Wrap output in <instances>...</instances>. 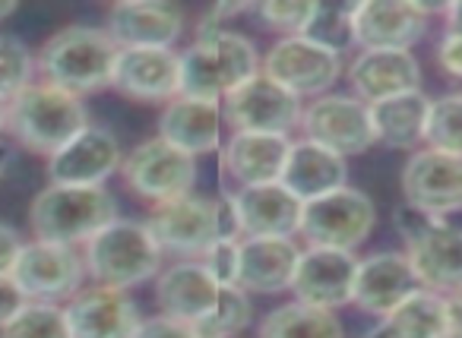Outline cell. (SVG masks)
Instances as JSON below:
<instances>
[{"label": "cell", "mask_w": 462, "mask_h": 338, "mask_svg": "<svg viewBox=\"0 0 462 338\" xmlns=\"http://www.w3.org/2000/svg\"><path fill=\"white\" fill-rule=\"evenodd\" d=\"M29 304V297L23 294V288L16 285L14 275H0V329L7 323H14L16 313Z\"/></svg>", "instance_id": "ab89813d"}, {"label": "cell", "mask_w": 462, "mask_h": 338, "mask_svg": "<svg viewBox=\"0 0 462 338\" xmlns=\"http://www.w3.org/2000/svg\"><path fill=\"white\" fill-rule=\"evenodd\" d=\"M228 121L245 133H276L285 136L301 121V98L270 79L263 70L247 79L241 89L225 98Z\"/></svg>", "instance_id": "4fadbf2b"}, {"label": "cell", "mask_w": 462, "mask_h": 338, "mask_svg": "<svg viewBox=\"0 0 462 338\" xmlns=\"http://www.w3.org/2000/svg\"><path fill=\"white\" fill-rule=\"evenodd\" d=\"M352 29L365 51H409L428 29V14L409 0H365L352 4Z\"/></svg>", "instance_id": "5bb4252c"}, {"label": "cell", "mask_w": 462, "mask_h": 338, "mask_svg": "<svg viewBox=\"0 0 462 338\" xmlns=\"http://www.w3.org/2000/svg\"><path fill=\"white\" fill-rule=\"evenodd\" d=\"M304 39H310L314 45L327 48L333 54H342L355 45V29H352V7H327L317 4L314 16H310Z\"/></svg>", "instance_id": "e575fe53"}, {"label": "cell", "mask_w": 462, "mask_h": 338, "mask_svg": "<svg viewBox=\"0 0 462 338\" xmlns=\"http://www.w3.org/2000/svg\"><path fill=\"white\" fill-rule=\"evenodd\" d=\"M402 196L409 206L430 215L462 212V159L424 149L402 168Z\"/></svg>", "instance_id": "9a60e30c"}, {"label": "cell", "mask_w": 462, "mask_h": 338, "mask_svg": "<svg viewBox=\"0 0 462 338\" xmlns=\"http://www.w3.org/2000/svg\"><path fill=\"white\" fill-rule=\"evenodd\" d=\"M23 253V241L7 222H0V275H14V266Z\"/></svg>", "instance_id": "b9f144b4"}, {"label": "cell", "mask_w": 462, "mask_h": 338, "mask_svg": "<svg viewBox=\"0 0 462 338\" xmlns=\"http://www.w3.org/2000/svg\"><path fill=\"white\" fill-rule=\"evenodd\" d=\"M218 105L178 96L159 117V136L187 155H203L218 146Z\"/></svg>", "instance_id": "83f0119b"}, {"label": "cell", "mask_w": 462, "mask_h": 338, "mask_svg": "<svg viewBox=\"0 0 462 338\" xmlns=\"http://www.w3.org/2000/svg\"><path fill=\"white\" fill-rule=\"evenodd\" d=\"M16 14V4L14 0H0V20H7V16Z\"/></svg>", "instance_id": "c3c4849f"}, {"label": "cell", "mask_w": 462, "mask_h": 338, "mask_svg": "<svg viewBox=\"0 0 462 338\" xmlns=\"http://www.w3.org/2000/svg\"><path fill=\"white\" fill-rule=\"evenodd\" d=\"M365 338H399V335H396V332H393V325L383 319V323H380V325H374V329L367 332Z\"/></svg>", "instance_id": "bcb514c9"}, {"label": "cell", "mask_w": 462, "mask_h": 338, "mask_svg": "<svg viewBox=\"0 0 462 338\" xmlns=\"http://www.w3.org/2000/svg\"><path fill=\"white\" fill-rule=\"evenodd\" d=\"M418 288L411 262L405 253H374L358 262L352 288V304L374 316H390Z\"/></svg>", "instance_id": "44dd1931"}, {"label": "cell", "mask_w": 462, "mask_h": 338, "mask_svg": "<svg viewBox=\"0 0 462 338\" xmlns=\"http://www.w3.org/2000/svg\"><path fill=\"white\" fill-rule=\"evenodd\" d=\"M263 73L298 98L323 96L339 79L342 60L339 54L314 45L304 35H291V39H282L270 48L263 60Z\"/></svg>", "instance_id": "7c38bea8"}, {"label": "cell", "mask_w": 462, "mask_h": 338, "mask_svg": "<svg viewBox=\"0 0 462 338\" xmlns=\"http://www.w3.org/2000/svg\"><path fill=\"white\" fill-rule=\"evenodd\" d=\"M216 234H218V241H238V237L245 234L235 196L216 199Z\"/></svg>", "instance_id": "60d3db41"}, {"label": "cell", "mask_w": 462, "mask_h": 338, "mask_svg": "<svg viewBox=\"0 0 462 338\" xmlns=\"http://www.w3.org/2000/svg\"><path fill=\"white\" fill-rule=\"evenodd\" d=\"M348 77L358 92V102L377 105L415 92L421 83V67L411 51H361L358 60L348 67Z\"/></svg>", "instance_id": "d4e9b609"}, {"label": "cell", "mask_w": 462, "mask_h": 338, "mask_svg": "<svg viewBox=\"0 0 462 338\" xmlns=\"http://www.w3.org/2000/svg\"><path fill=\"white\" fill-rule=\"evenodd\" d=\"M447 323L449 338H462V291L447 294Z\"/></svg>", "instance_id": "ee69618b"}, {"label": "cell", "mask_w": 462, "mask_h": 338, "mask_svg": "<svg viewBox=\"0 0 462 338\" xmlns=\"http://www.w3.org/2000/svg\"><path fill=\"white\" fill-rule=\"evenodd\" d=\"M314 7V0H270V4H260L254 10L266 26L279 29V32H285V39H291V35H304Z\"/></svg>", "instance_id": "8d00e7d4"}, {"label": "cell", "mask_w": 462, "mask_h": 338, "mask_svg": "<svg viewBox=\"0 0 462 338\" xmlns=\"http://www.w3.org/2000/svg\"><path fill=\"white\" fill-rule=\"evenodd\" d=\"M0 338H70L67 313L58 304H32L29 300L14 323L0 329Z\"/></svg>", "instance_id": "836d02e7"}, {"label": "cell", "mask_w": 462, "mask_h": 338, "mask_svg": "<svg viewBox=\"0 0 462 338\" xmlns=\"http://www.w3.org/2000/svg\"><path fill=\"white\" fill-rule=\"evenodd\" d=\"M218 294H222V285L212 279L203 262L193 260L174 262L155 281V300H159L162 313L187 325H197L199 319L209 316Z\"/></svg>", "instance_id": "7402d4cb"}, {"label": "cell", "mask_w": 462, "mask_h": 338, "mask_svg": "<svg viewBox=\"0 0 462 338\" xmlns=\"http://www.w3.org/2000/svg\"><path fill=\"white\" fill-rule=\"evenodd\" d=\"M291 152L289 136L276 133H245L235 130L228 142H225V168L241 187H257V184H276L282 178L285 159Z\"/></svg>", "instance_id": "4316f807"}, {"label": "cell", "mask_w": 462, "mask_h": 338, "mask_svg": "<svg viewBox=\"0 0 462 338\" xmlns=\"http://www.w3.org/2000/svg\"><path fill=\"white\" fill-rule=\"evenodd\" d=\"M203 266L222 288L238 285V269H241V241H216L206 250Z\"/></svg>", "instance_id": "74e56055"}, {"label": "cell", "mask_w": 462, "mask_h": 338, "mask_svg": "<svg viewBox=\"0 0 462 338\" xmlns=\"http://www.w3.org/2000/svg\"><path fill=\"white\" fill-rule=\"evenodd\" d=\"M437 58H440V67L449 73L453 79H462V35H449L440 41V51H437Z\"/></svg>", "instance_id": "7bdbcfd3"}, {"label": "cell", "mask_w": 462, "mask_h": 338, "mask_svg": "<svg viewBox=\"0 0 462 338\" xmlns=\"http://www.w3.org/2000/svg\"><path fill=\"white\" fill-rule=\"evenodd\" d=\"M424 142L434 152L459 155L462 159V92L430 102Z\"/></svg>", "instance_id": "d6a6232c"}, {"label": "cell", "mask_w": 462, "mask_h": 338, "mask_svg": "<svg viewBox=\"0 0 462 338\" xmlns=\"http://www.w3.org/2000/svg\"><path fill=\"white\" fill-rule=\"evenodd\" d=\"M86 127L89 123L79 96H70L51 83H32L7 102V130L32 152H60Z\"/></svg>", "instance_id": "3957f363"}, {"label": "cell", "mask_w": 462, "mask_h": 338, "mask_svg": "<svg viewBox=\"0 0 462 338\" xmlns=\"http://www.w3.org/2000/svg\"><path fill=\"white\" fill-rule=\"evenodd\" d=\"M355 272H358V260L348 250L310 247L298 260L291 291L298 304L336 310L342 304H352Z\"/></svg>", "instance_id": "e0dca14e"}, {"label": "cell", "mask_w": 462, "mask_h": 338, "mask_svg": "<svg viewBox=\"0 0 462 338\" xmlns=\"http://www.w3.org/2000/svg\"><path fill=\"white\" fill-rule=\"evenodd\" d=\"M304 140L329 149L336 155H361L377 142L371 121V105L348 96H320L301 111Z\"/></svg>", "instance_id": "9c48e42d"}, {"label": "cell", "mask_w": 462, "mask_h": 338, "mask_svg": "<svg viewBox=\"0 0 462 338\" xmlns=\"http://www.w3.org/2000/svg\"><path fill=\"white\" fill-rule=\"evenodd\" d=\"M430 98L421 89L371 105L374 136L386 149H415L424 140Z\"/></svg>", "instance_id": "f1b7e54d"}, {"label": "cell", "mask_w": 462, "mask_h": 338, "mask_svg": "<svg viewBox=\"0 0 462 338\" xmlns=\"http://www.w3.org/2000/svg\"><path fill=\"white\" fill-rule=\"evenodd\" d=\"M10 161H14V152H10L7 146H0V178H4V174H7Z\"/></svg>", "instance_id": "7dc6e473"}, {"label": "cell", "mask_w": 462, "mask_h": 338, "mask_svg": "<svg viewBox=\"0 0 462 338\" xmlns=\"http://www.w3.org/2000/svg\"><path fill=\"white\" fill-rule=\"evenodd\" d=\"M117 218V206L105 187H64L51 184L35 196L29 209V222L39 241L64 243H89L102 228Z\"/></svg>", "instance_id": "277c9868"}, {"label": "cell", "mask_w": 462, "mask_h": 338, "mask_svg": "<svg viewBox=\"0 0 462 338\" xmlns=\"http://www.w3.org/2000/svg\"><path fill=\"white\" fill-rule=\"evenodd\" d=\"M260 338H346V332L333 310H320V306L295 300L263 319Z\"/></svg>", "instance_id": "4dcf8cb0"}, {"label": "cell", "mask_w": 462, "mask_h": 338, "mask_svg": "<svg viewBox=\"0 0 462 338\" xmlns=\"http://www.w3.org/2000/svg\"><path fill=\"white\" fill-rule=\"evenodd\" d=\"M121 165V146L105 127H86L60 152L51 155L48 174L51 184L64 187H102Z\"/></svg>", "instance_id": "ffe728a7"}, {"label": "cell", "mask_w": 462, "mask_h": 338, "mask_svg": "<svg viewBox=\"0 0 462 338\" xmlns=\"http://www.w3.org/2000/svg\"><path fill=\"white\" fill-rule=\"evenodd\" d=\"M4 130H7V102L0 98V133H4Z\"/></svg>", "instance_id": "681fc988"}, {"label": "cell", "mask_w": 462, "mask_h": 338, "mask_svg": "<svg viewBox=\"0 0 462 338\" xmlns=\"http://www.w3.org/2000/svg\"><path fill=\"white\" fill-rule=\"evenodd\" d=\"M64 313L70 338H134L143 323L134 300L108 285L77 291Z\"/></svg>", "instance_id": "d6986e66"}, {"label": "cell", "mask_w": 462, "mask_h": 338, "mask_svg": "<svg viewBox=\"0 0 462 338\" xmlns=\"http://www.w3.org/2000/svg\"><path fill=\"white\" fill-rule=\"evenodd\" d=\"M111 86L134 102H174L180 96V54L171 48H121Z\"/></svg>", "instance_id": "2e32d148"}, {"label": "cell", "mask_w": 462, "mask_h": 338, "mask_svg": "<svg viewBox=\"0 0 462 338\" xmlns=\"http://www.w3.org/2000/svg\"><path fill=\"white\" fill-rule=\"evenodd\" d=\"M32 70L35 60L29 54V48L14 35H0V98L10 102L23 89L32 86Z\"/></svg>", "instance_id": "d590c367"}, {"label": "cell", "mask_w": 462, "mask_h": 338, "mask_svg": "<svg viewBox=\"0 0 462 338\" xmlns=\"http://www.w3.org/2000/svg\"><path fill=\"white\" fill-rule=\"evenodd\" d=\"M86 275V260L73 247L51 241L23 243L14 266V279L32 304H58L79 291Z\"/></svg>", "instance_id": "30bf717a"}, {"label": "cell", "mask_w": 462, "mask_h": 338, "mask_svg": "<svg viewBox=\"0 0 462 338\" xmlns=\"http://www.w3.org/2000/svg\"><path fill=\"white\" fill-rule=\"evenodd\" d=\"M301 250L291 237H247L241 241L238 288L257 294H279L291 288Z\"/></svg>", "instance_id": "cb8c5ba5"}, {"label": "cell", "mask_w": 462, "mask_h": 338, "mask_svg": "<svg viewBox=\"0 0 462 338\" xmlns=\"http://www.w3.org/2000/svg\"><path fill=\"white\" fill-rule=\"evenodd\" d=\"M374 224H377V209H374L371 196L352 190V187H339L327 196L304 203L301 234L308 237L310 247L348 250L352 253L358 243L367 241Z\"/></svg>", "instance_id": "52a82bcc"}, {"label": "cell", "mask_w": 462, "mask_h": 338, "mask_svg": "<svg viewBox=\"0 0 462 338\" xmlns=\"http://www.w3.org/2000/svg\"><path fill=\"white\" fill-rule=\"evenodd\" d=\"M260 73L257 48L238 32L197 39L180 54V96L218 105Z\"/></svg>", "instance_id": "7a4b0ae2"}, {"label": "cell", "mask_w": 462, "mask_h": 338, "mask_svg": "<svg viewBox=\"0 0 462 338\" xmlns=\"http://www.w3.org/2000/svg\"><path fill=\"white\" fill-rule=\"evenodd\" d=\"M149 234L162 247V253L174 256H206V250L218 241L216 234V199L178 196L159 203L146 222Z\"/></svg>", "instance_id": "8fae6325"}, {"label": "cell", "mask_w": 462, "mask_h": 338, "mask_svg": "<svg viewBox=\"0 0 462 338\" xmlns=\"http://www.w3.org/2000/svg\"><path fill=\"white\" fill-rule=\"evenodd\" d=\"M117 54L121 48L111 41L105 29L67 26L45 41L39 54V70L45 83L58 86L70 96H86V92L111 86Z\"/></svg>", "instance_id": "6da1fadb"}, {"label": "cell", "mask_w": 462, "mask_h": 338, "mask_svg": "<svg viewBox=\"0 0 462 338\" xmlns=\"http://www.w3.org/2000/svg\"><path fill=\"white\" fill-rule=\"evenodd\" d=\"M346 178H348V168L342 155L329 152V149L317 146L310 140H301V142H291V152L285 159L279 184L289 193H295L301 203H310V199H320L327 193L346 187Z\"/></svg>", "instance_id": "484cf974"}, {"label": "cell", "mask_w": 462, "mask_h": 338, "mask_svg": "<svg viewBox=\"0 0 462 338\" xmlns=\"http://www.w3.org/2000/svg\"><path fill=\"white\" fill-rule=\"evenodd\" d=\"M396 228L409 243V262L418 285L428 291H462V228L447 218L402 203L396 209Z\"/></svg>", "instance_id": "5b68a950"}, {"label": "cell", "mask_w": 462, "mask_h": 338, "mask_svg": "<svg viewBox=\"0 0 462 338\" xmlns=\"http://www.w3.org/2000/svg\"><path fill=\"white\" fill-rule=\"evenodd\" d=\"M86 272L98 285L127 291L162 269V247L143 222H115L86 243Z\"/></svg>", "instance_id": "8992f818"}, {"label": "cell", "mask_w": 462, "mask_h": 338, "mask_svg": "<svg viewBox=\"0 0 462 338\" xmlns=\"http://www.w3.org/2000/svg\"><path fill=\"white\" fill-rule=\"evenodd\" d=\"M235 206H238L241 228L247 237H291L295 231H301L304 203L279 180L241 187L235 193Z\"/></svg>", "instance_id": "603a6c76"}, {"label": "cell", "mask_w": 462, "mask_h": 338, "mask_svg": "<svg viewBox=\"0 0 462 338\" xmlns=\"http://www.w3.org/2000/svg\"><path fill=\"white\" fill-rule=\"evenodd\" d=\"M247 323H251V297H247V291H241L235 285V288H222L209 316L199 319L193 325V332L199 338H235L238 332L247 329Z\"/></svg>", "instance_id": "1f68e13d"}, {"label": "cell", "mask_w": 462, "mask_h": 338, "mask_svg": "<svg viewBox=\"0 0 462 338\" xmlns=\"http://www.w3.org/2000/svg\"><path fill=\"white\" fill-rule=\"evenodd\" d=\"M447 32L449 35H462V0L447 4Z\"/></svg>", "instance_id": "f6af8a7d"}, {"label": "cell", "mask_w": 462, "mask_h": 338, "mask_svg": "<svg viewBox=\"0 0 462 338\" xmlns=\"http://www.w3.org/2000/svg\"><path fill=\"white\" fill-rule=\"evenodd\" d=\"M105 32L117 48H171L184 32V10L168 0H121Z\"/></svg>", "instance_id": "ac0fdd59"}, {"label": "cell", "mask_w": 462, "mask_h": 338, "mask_svg": "<svg viewBox=\"0 0 462 338\" xmlns=\"http://www.w3.org/2000/svg\"><path fill=\"white\" fill-rule=\"evenodd\" d=\"M399 338H449L447 297L428 288H415L396 310L386 316Z\"/></svg>", "instance_id": "f546056e"}, {"label": "cell", "mask_w": 462, "mask_h": 338, "mask_svg": "<svg viewBox=\"0 0 462 338\" xmlns=\"http://www.w3.org/2000/svg\"><path fill=\"white\" fill-rule=\"evenodd\" d=\"M121 171L136 196L159 206L190 193L193 180H197V161H193V155L180 152L171 142L155 136V140L140 142L124 159Z\"/></svg>", "instance_id": "ba28073f"}, {"label": "cell", "mask_w": 462, "mask_h": 338, "mask_svg": "<svg viewBox=\"0 0 462 338\" xmlns=\"http://www.w3.org/2000/svg\"><path fill=\"white\" fill-rule=\"evenodd\" d=\"M134 338H199L193 332V325L180 323V319H171V316H152V319H143L140 329H136Z\"/></svg>", "instance_id": "f35d334b"}]
</instances>
